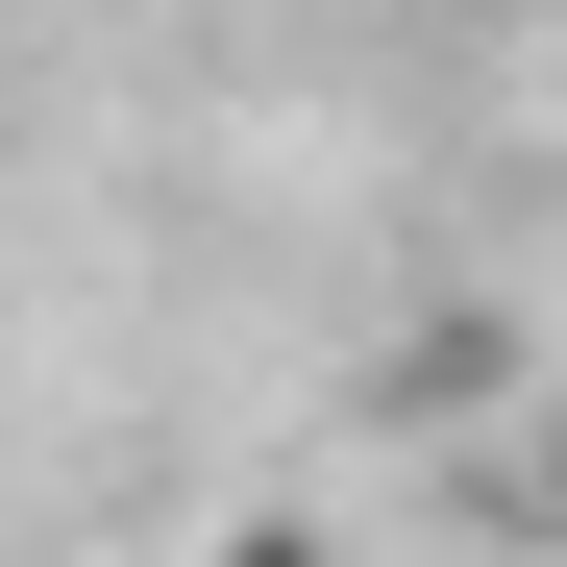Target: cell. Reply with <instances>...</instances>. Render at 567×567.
I'll return each mask as SVG.
<instances>
[{
    "label": "cell",
    "instance_id": "cell-2",
    "mask_svg": "<svg viewBox=\"0 0 567 567\" xmlns=\"http://www.w3.org/2000/svg\"><path fill=\"white\" fill-rule=\"evenodd\" d=\"M247 567H297V543H247Z\"/></svg>",
    "mask_w": 567,
    "mask_h": 567
},
{
    "label": "cell",
    "instance_id": "cell-1",
    "mask_svg": "<svg viewBox=\"0 0 567 567\" xmlns=\"http://www.w3.org/2000/svg\"><path fill=\"white\" fill-rule=\"evenodd\" d=\"M543 518H567V395H543Z\"/></svg>",
    "mask_w": 567,
    "mask_h": 567
}]
</instances>
